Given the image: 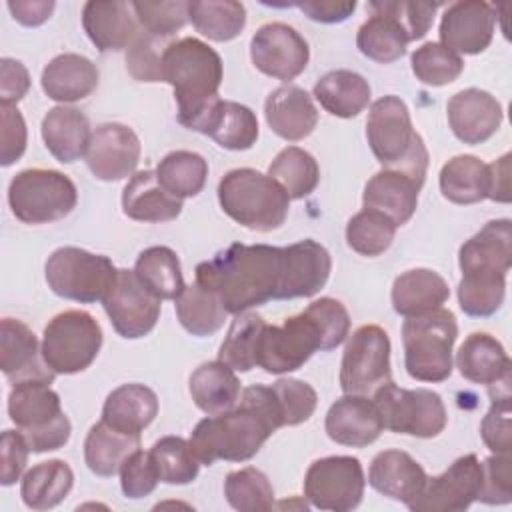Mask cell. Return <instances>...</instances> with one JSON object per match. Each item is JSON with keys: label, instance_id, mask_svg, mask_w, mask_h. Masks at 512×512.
<instances>
[{"label": "cell", "instance_id": "5b68a950", "mask_svg": "<svg viewBox=\"0 0 512 512\" xmlns=\"http://www.w3.org/2000/svg\"><path fill=\"white\" fill-rule=\"evenodd\" d=\"M222 58L198 38L168 42L162 54V82L174 88L178 122L188 124L218 96L222 84Z\"/></svg>", "mask_w": 512, "mask_h": 512}, {"label": "cell", "instance_id": "30bf717a", "mask_svg": "<svg viewBox=\"0 0 512 512\" xmlns=\"http://www.w3.org/2000/svg\"><path fill=\"white\" fill-rule=\"evenodd\" d=\"M78 202L74 182L46 168H28L18 172L8 186V204L12 214L24 224H48L68 216Z\"/></svg>", "mask_w": 512, "mask_h": 512}, {"label": "cell", "instance_id": "ac0fdd59", "mask_svg": "<svg viewBox=\"0 0 512 512\" xmlns=\"http://www.w3.org/2000/svg\"><path fill=\"white\" fill-rule=\"evenodd\" d=\"M250 58L256 70L276 80H294L310 60L308 42L284 22L260 26L250 40Z\"/></svg>", "mask_w": 512, "mask_h": 512}, {"label": "cell", "instance_id": "cb8c5ba5", "mask_svg": "<svg viewBox=\"0 0 512 512\" xmlns=\"http://www.w3.org/2000/svg\"><path fill=\"white\" fill-rule=\"evenodd\" d=\"M324 428L330 440L350 448H364L384 430L378 406L362 394H344L326 412Z\"/></svg>", "mask_w": 512, "mask_h": 512}, {"label": "cell", "instance_id": "4dcf8cb0", "mask_svg": "<svg viewBox=\"0 0 512 512\" xmlns=\"http://www.w3.org/2000/svg\"><path fill=\"white\" fill-rule=\"evenodd\" d=\"M122 210L138 222H170L180 216L182 200L162 188L156 170H140L122 190Z\"/></svg>", "mask_w": 512, "mask_h": 512}, {"label": "cell", "instance_id": "f546056e", "mask_svg": "<svg viewBox=\"0 0 512 512\" xmlns=\"http://www.w3.org/2000/svg\"><path fill=\"white\" fill-rule=\"evenodd\" d=\"M40 84L44 94L54 102H78L96 90L98 68L82 54L64 52L44 66Z\"/></svg>", "mask_w": 512, "mask_h": 512}, {"label": "cell", "instance_id": "94428289", "mask_svg": "<svg viewBox=\"0 0 512 512\" xmlns=\"http://www.w3.org/2000/svg\"><path fill=\"white\" fill-rule=\"evenodd\" d=\"M2 118V146H0V164H14L26 150V122L16 106H0Z\"/></svg>", "mask_w": 512, "mask_h": 512}, {"label": "cell", "instance_id": "03108f58", "mask_svg": "<svg viewBox=\"0 0 512 512\" xmlns=\"http://www.w3.org/2000/svg\"><path fill=\"white\" fill-rule=\"evenodd\" d=\"M6 6L22 26H40L50 18L56 4L52 0H10Z\"/></svg>", "mask_w": 512, "mask_h": 512}, {"label": "cell", "instance_id": "7bdbcfd3", "mask_svg": "<svg viewBox=\"0 0 512 512\" xmlns=\"http://www.w3.org/2000/svg\"><path fill=\"white\" fill-rule=\"evenodd\" d=\"M188 20L208 40H234L246 26V8L234 0H196L188 2Z\"/></svg>", "mask_w": 512, "mask_h": 512}, {"label": "cell", "instance_id": "52a82bcc", "mask_svg": "<svg viewBox=\"0 0 512 512\" xmlns=\"http://www.w3.org/2000/svg\"><path fill=\"white\" fill-rule=\"evenodd\" d=\"M222 210L240 226L256 232L280 228L288 216L290 198L268 174L254 168H234L218 184Z\"/></svg>", "mask_w": 512, "mask_h": 512}, {"label": "cell", "instance_id": "6da1fadb", "mask_svg": "<svg viewBox=\"0 0 512 512\" xmlns=\"http://www.w3.org/2000/svg\"><path fill=\"white\" fill-rule=\"evenodd\" d=\"M278 428L284 424L272 386L254 384L242 390L238 406L200 420L188 442L200 464L244 462L256 456Z\"/></svg>", "mask_w": 512, "mask_h": 512}, {"label": "cell", "instance_id": "e7e4bbea", "mask_svg": "<svg viewBox=\"0 0 512 512\" xmlns=\"http://www.w3.org/2000/svg\"><path fill=\"white\" fill-rule=\"evenodd\" d=\"M298 6L310 20L322 22V24H336L344 22L352 12L356 10V2H336V0H306V2H296Z\"/></svg>", "mask_w": 512, "mask_h": 512}, {"label": "cell", "instance_id": "91938a15", "mask_svg": "<svg viewBox=\"0 0 512 512\" xmlns=\"http://www.w3.org/2000/svg\"><path fill=\"white\" fill-rule=\"evenodd\" d=\"M510 454H494L482 462V488L478 500L484 504H508L512 500Z\"/></svg>", "mask_w": 512, "mask_h": 512}, {"label": "cell", "instance_id": "680465c9", "mask_svg": "<svg viewBox=\"0 0 512 512\" xmlns=\"http://www.w3.org/2000/svg\"><path fill=\"white\" fill-rule=\"evenodd\" d=\"M374 4L400 22L410 42L426 36V32L432 26L436 10L440 8L438 2H406V0H382Z\"/></svg>", "mask_w": 512, "mask_h": 512}, {"label": "cell", "instance_id": "1f68e13d", "mask_svg": "<svg viewBox=\"0 0 512 512\" xmlns=\"http://www.w3.org/2000/svg\"><path fill=\"white\" fill-rule=\"evenodd\" d=\"M42 140L48 152L62 164L86 156L92 130L84 112L72 106H56L42 118Z\"/></svg>", "mask_w": 512, "mask_h": 512}, {"label": "cell", "instance_id": "d6a6232c", "mask_svg": "<svg viewBox=\"0 0 512 512\" xmlns=\"http://www.w3.org/2000/svg\"><path fill=\"white\" fill-rule=\"evenodd\" d=\"M448 282L434 270L414 268L402 272L392 284V306L404 318L424 316L448 300Z\"/></svg>", "mask_w": 512, "mask_h": 512}, {"label": "cell", "instance_id": "484cf974", "mask_svg": "<svg viewBox=\"0 0 512 512\" xmlns=\"http://www.w3.org/2000/svg\"><path fill=\"white\" fill-rule=\"evenodd\" d=\"M82 26L100 52H118L130 46L138 34L132 2L90 0L82 8Z\"/></svg>", "mask_w": 512, "mask_h": 512}, {"label": "cell", "instance_id": "d590c367", "mask_svg": "<svg viewBox=\"0 0 512 512\" xmlns=\"http://www.w3.org/2000/svg\"><path fill=\"white\" fill-rule=\"evenodd\" d=\"M194 404L208 416L232 410L240 400V380L234 370L220 362H204L192 374L188 382Z\"/></svg>", "mask_w": 512, "mask_h": 512}, {"label": "cell", "instance_id": "836d02e7", "mask_svg": "<svg viewBox=\"0 0 512 512\" xmlns=\"http://www.w3.org/2000/svg\"><path fill=\"white\" fill-rule=\"evenodd\" d=\"M456 368L468 382L492 386L510 378L512 362L504 346L486 332L470 334L456 352Z\"/></svg>", "mask_w": 512, "mask_h": 512}, {"label": "cell", "instance_id": "003e7915", "mask_svg": "<svg viewBox=\"0 0 512 512\" xmlns=\"http://www.w3.org/2000/svg\"><path fill=\"white\" fill-rule=\"evenodd\" d=\"M488 174H490V188L486 198L508 204L510 202V154H504L502 158L488 164Z\"/></svg>", "mask_w": 512, "mask_h": 512}, {"label": "cell", "instance_id": "9a60e30c", "mask_svg": "<svg viewBox=\"0 0 512 512\" xmlns=\"http://www.w3.org/2000/svg\"><path fill=\"white\" fill-rule=\"evenodd\" d=\"M364 486V470L354 456L314 460L304 476V496L318 510H354L362 502Z\"/></svg>", "mask_w": 512, "mask_h": 512}, {"label": "cell", "instance_id": "ee69618b", "mask_svg": "<svg viewBox=\"0 0 512 512\" xmlns=\"http://www.w3.org/2000/svg\"><path fill=\"white\" fill-rule=\"evenodd\" d=\"M176 316L186 332L202 338L224 326L228 310L214 292L194 282L176 298Z\"/></svg>", "mask_w": 512, "mask_h": 512}, {"label": "cell", "instance_id": "7402d4cb", "mask_svg": "<svg viewBox=\"0 0 512 512\" xmlns=\"http://www.w3.org/2000/svg\"><path fill=\"white\" fill-rule=\"evenodd\" d=\"M0 368L12 386L28 380L52 384L56 376L42 358L36 334L16 318H4L0 324Z\"/></svg>", "mask_w": 512, "mask_h": 512}, {"label": "cell", "instance_id": "9c48e42d", "mask_svg": "<svg viewBox=\"0 0 512 512\" xmlns=\"http://www.w3.org/2000/svg\"><path fill=\"white\" fill-rule=\"evenodd\" d=\"M8 416L26 438L30 452H50L70 440V420L62 412L60 396L48 382L14 384L8 394Z\"/></svg>", "mask_w": 512, "mask_h": 512}, {"label": "cell", "instance_id": "6125c7cd", "mask_svg": "<svg viewBox=\"0 0 512 512\" xmlns=\"http://www.w3.org/2000/svg\"><path fill=\"white\" fill-rule=\"evenodd\" d=\"M0 446V482L2 486H10L22 476L28 462L30 446L20 430H4Z\"/></svg>", "mask_w": 512, "mask_h": 512}, {"label": "cell", "instance_id": "6f0895ef", "mask_svg": "<svg viewBox=\"0 0 512 512\" xmlns=\"http://www.w3.org/2000/svg\"><path fill=\"white\" fill-rule=\"evenodd\" d=\"M158 482V470L150 452L138 448L124 460L120 468V486L126 498H144L154 492Z\"/></svg>", "mask_w": 512, "mask_h": 512}, {"label": "cell", "instance_id": "277c9868", "mask_svg": "<svg viewBox=\"0 0 512 512\" xmlns=\"http://www.w3.org/2000/svg\"><path fill=\"white\" fill-rule=\"evenodd\" d=\"M458 264L462 312L474 318L496 314L504 304L506 274L512 264V222L508 218L490 220L460 246Z\"/></svg>", "mask_w": 512, "mask_h": 512}, {"label": "cell", "instance_id": "603a6c76", "mask_svg": "<svg viewBox=\"0 0 512 512\" xmlns=\"http://www.w3.org/2000/svg\"><path fill=\"white\" fill-rule=\"evenodd\" d=\"M188 130L210 136L226 150H248L258 140L256 114L244 104L218 96L188 124Z\"/></svg>", "mask_w": 512, "mask_h": 512}, {"label": "cell", "instance_id": "f6af8a7d", "mask_svg": "<svg viewBox=\"0 0 512 512\" xmlns=\"http://www.w3.org/2000/svg\"><path fill=\"white\" fill-rule=\"evenodd\" d=\"M208 162L190 150H174L156 166V178L166 192L184 200L198 196L206 184Z\"/></svg>", "mask_w": 512, "mask_h": 512}, {"label": "cell", "instance_id": "9f6ffc18", "mask_svg": "<svg viewBox=\"0 0 512 512\" xmlns=\"http://www.w3.org/2000/svg\"><path fill=\"white\" fill-rule=\"evenodd\" d=\"M492 404L480 424L484 444L494 454H510L512 432H510V390L490 392Z\"/></svg>", "mask_w": 512, "mask_h": 512}, {"label": "cell", "instance_id": "d6986e66", "mask_svg": "<svg viewBox=\"0 0 512 512\" xmlns=\"http://www.w3.org/2000/svg\"><path fill=\"white\" fill-rule=\"evenodd\" d=\"M84 158L94 178L118 182L134 174L140 160V140L132 128L106 122L92 130Z\"/></svg>", "mask_w": 512, "mask_h": 512}, {"label": "cell", "instance_id": "be15d7a7", "mask_svg": "<svg viewBox=\"0 0 512 512\" xmlns=\"http://www.w3.org/2000/svg\"><path fill=\"white\" fill-rule=\"evenodd\" d=\"M30 88L26 66L14 58L0 60V100L2 106H16Z\"/></svg>", "mask_w": 512, "mask_h": 512}, {"label": "cell", "instance_id": "d4e9b609", "mask_svg": "<svg viewBox=\"0 0 512 512\" xmlns=\"http://www.w3.org/2000/svg\"><path fill=\"white\" fill-rule=\"evenodd\" d=\"M448 124L464 144H482L502 124V104L486 90L466 88L454 94L446 106Z\"/></svg>", "mask_w": 512, "mask_h": 512}, {"label": "cell", "instance_id": "60d3db41", "mask_svg": "<svg viewBox=\"0 0 512 512\" xmlns=\"http://www.w3.org/2000/svg\"><path fill=\"white\" fill-rule=\"evenodd\" d=\"M140 284L160 300H176L186 284L176 252L168 246H150L142 250L134 264Z\"/></svg>", "mask_w": 512, "mask_h": 512}, {"label": "cell", "instance_id": "7c38bea8", "mask_svg": "<svg viewBox=\"0 0 512 512\" xmlns=\"http://www.w3.org/2000/svg\"><path fill=\"white\" fill-rule=\"evenodd\" d=\"M102 346V328L84 310L56 314L44 328L42 358L56 374L86 370Z\"/></svg>", "mask_w": 512, "mask_h": 512}, {"label": "cell", "instance_id": "4fadbf2b", "mask_svg": "<svg viewBox=\"0 0 512 512\" xmlns=\"http://www.w3.org/2000/svg\"><path fill=\"white\" fill-rule=\"evenodd\" d=\"M372 400L378 406L384 428L390 432L434 438L446 428V406L440 394L428 388L406 390L388 380L374 390Z\"/></svg>", "mask_w": 512, "mask_h": 512}, {"label": "cell", "instance_id": "e0dca14e", "mask_svg": "<svg viewBox=\"0 0 512 512\" xmlns=\"http://www.w3.org/2000/svg\"><path fill=\"white\" fill-rule=\"evenodd\" d=\"M482 464L476 454L454 460L446 472L426 478L422 492L406 504L412 512H460L478 500Z\"/></svg>", "mask_w": 512, "mask_h": 512}, {"label": "cell", "instance_id": "8fae6325", "mask_svg": "<svg viewBox=\"0 0 512 512\" xmlns=\"http://www.w3.org/2000/svg\"><path fill=\"white\" fill-rule=\"evenodd\" d=\"M118 268L102 254L78 246H62L46 260L48 288L66 300L92 304L102 302L116 280Z\"/></svg>", "mask_w": 512, "mask_h": 512}, {"label": "cell", "instance_id": "ffe728a7", "mask_svg": "<svg viewBox=\"0 0 512 512\" xmlns=\"http://www.w3.org/2000/svg\"><path fill=\"white\" fill-rule=\"evenodd\" d=\"M496 8L488 2L466 0L446 8L440 20V44L454 54H480L494 36Z\"/></svg>", "mask_w": 512, "mask_h": 512}, {"label": "cell", "instance_id": "f5cc1de1", "mask_svg": "<svg viewBox=\"0 0 512 512\" xmlns=\"http://www.w3.org/2000/svg\"><path fill=\"white\" fill-rule=\"evenodd\" d=\"M136 20L140 28L156 38L174 36L188 22V2L172 0V2H132Z\"/></svg>", "mask_w": 512, "mask_h": 512}, {"label": "cell", "instance_id": "3957f363", "mask_svg": "<svg viewBox=\"0 0 512 512\" xmlns=\"http://www.w3.org/2000/svg\"><path fill=\"white\" fill-rule=\"evenodd\" d=\"M350 330V316L336 298H320L280 326L266 324L258 346V366L268 374H288L302 368L310 356L340 346Z\"/></svg>", "mask_w": 512, "mask_h": 512}, {"label": "cell", "instance_id": "bcb514c9", "mask_svg": "<svg viewBox=\"0 0 512 512\" xmlns=\"http://www.w3.org/2000/svg\"><path fill=\"white\" fill-rule=\"evenodd\" d=\"M266 322L256 312H242L230 324L220 346L218 360L236 372H248L258 366V346Z\"/></svg>", "mask_w": 512, "mask_h": 512}, {"label": "cell", "instance_id": "681fc988", "mask_svg": "<svg viewBox=\"0 0 512 512\" xmlns=\"http://www.w3.org/2000/svg\"><path fill=\"white\" fill-rule=\"evenodd\" d=\"M224 496L240 512H264L274 506V488L266 474L254 466L230 472L224 480Z\"/></svg>", "mask_w": 512, "mask_h": 512}, {"label": "cell", "instance_id": "8992f818", "mask_svg": "<svg viewBox=\"0 0 512 512\" xmlns=\"http://www.w3.org/2000/svg\"><path fill=\"white\" fill-rule=\"evenodd\" d=\"M366 138L372 154L384 168L402 170L424 184L428 150L412 126L404 100L392 94L378 98L368 112Z\"/></svg>", "mask_w": 512, "mask_h": 512}, {"label": "cell", "instance_id": "db71d44e", "mask_svg": "<svg viewBox=\"0 0 512 512\" xmlns=\"http://www.w3.org/2000/svg\"><path fill=\"white\" fill-rule=\"evenodd\" d=\"M272 390L276 394L284 426H298L314 414L318 396L308 382L296 378H280L272 384Z\"/></svg>", "mask_w": 512, "mask_h": 512}, {"label": "cell", "instance_id": "f1b7e54d", "mask_svg": "<svg viewBox=\"0 0 512 512\" xmlns=\"http://www.w3.org/2000/svg\"><path fill=\"white\" fill-rule=\"evenodd\" d=\"M424 468L404 450H382L372 458L368 484L386 498L410 504L426 484Z\"/></svg>", "mask_w": 512, "mask_h": 512}, {"label": "cell", "instance_id": "ba28073f", "mask_svg": "<svg viewBox=\"0 0 512 512\" xmlns=\"http://www.w3.org/2000/svg\"><path fill=\"white\" fill-rule=\"evenodd\" d=\"M458 338L456 316L438 308L402 324L404 366L418 382H444L452 374V346Z\"/></svg>", "mask_w": 512, "mask_h": 512}, {"label": "cell", "instance_id": "7dc6e473", "mask_svg": "<svg viewBox=\"0 0 512 512\" xmlns=\"http://www.w3.org/2000/svg\"><path fill=\"white\" fill-rule=\"evenodd\" d=\"M268 176L284 188L290 200H302L318 186L320 168L310 152L298 146H288L276 154L268 166Z\"/></svg>", "mask_w": 512, "mask_h": 512}, {"label": "cell", "instance_id": "44dd1931", "mask_svg": "<svg viewBox=\"0 0 512 512\" xmlns=\"http://www.w3.org/2000/svg\"><path fill=\"white\" fill-rule=\"evenodd\" d=\"M332 260L316 240H300L282 248V276L276 300L310 298L328 282Z\"/></svg>", "mask_w": 512, "mask_h": 512}, {"label": "cell", "instance_id": "11a10c76", "mask_svg": "<svg viewBox=\"0 0 512 512\" xmlns=\"http://www.w3.org/2000/svg\"><path fill=\"white\" fill-rule=\"evenodd\" d=\"M162 38H156L142 28L126 48V68L138 82H162Z\"/></svg>", "mask_w": 512, "mask_h": 512}, {"label": "cell", "instance_id": "ab89813d", "mask_svg": "<svg viewBox=\"0 0 512 512\" xmlns=\"http://www.w3.org/2000/svg\"><path fill=\"white\" fill-rule=\"evenodd\" d=\"M440 192L454 204H476L488 196V164L472 154L450 158L440 170Z\"/></svg>", "mask_w": 512, "mask_h": 512}, {"label": "cell", "instance_id": "83f0119b", "mask_svg": "<svg viewBox=\"0 0 512 512\" xmlns=\"http://www.w3.org/2000/svg\"><path fill=\"white\" fill-rule=\"evenodd\" d=\"M422 184L402 170L384 168L376 172L364 186V208L386 214L396 226L406 224L418 206V192Z\"/></svg>", "mask_w": 512, "mask_h": 512}, {"label": "cell", "instance_id": "e575fe53", "mask_svg": "<svg viewBox=\"0 0 512 512\" xmlns=\"http://www.w3.org/2000/svg\"><path fill=\"white\" fill-rule=\"evenodd\" d=\"M156 414L158 398L144 384H122L114 388L102 406V420L108 426L134 436H140Z\"/></svg>", "mask_w": 512, "mask_h": 512}, {"label": "cell", "instance_id": "f35d334b", "mask_svg": "<svg viewBox=\"0 0 512 512\" xmlns=\"http://www.w3.org/2000/svg\"><path fill=\"white\" fill-rule=\"evenodd\" d=\"M140 448V436L120 432L104 420L96 422L84 440V460L90 472L108 478L120 472L124 460Z\"/></svg>", "mask_w": 512, "mask_h": 512}, {"label": "cell", "instance_id": "2e32d148", "mask_svg": "<svg viewBox=\"0 0 512 512\" xmlns=\"http://www.w3.org/2000/svg\"><path fill=\"white\" fill-rule=\"evenodd\" d=\"M102 306L114 330L128 340L152 332L160 318V298L140 284L134 270L126 268L116 272V280L102 298Z\"/></svg>", "mask_w": 512, "mask_h": 512}, {"label": "cell", "instance_id": "8d00e7d4", "mask_svg": "<svg viewBox=\"0 0 512 512\" xmlns=\"http://www.w3.org/2000/svg\"><path fill=\"white\" fill-rule=\"evenodd\" d=\"M312 92L320 106L338 118H354L370 102L368 80L352 70L326 72L318 78Z\"/></svg>", "mask_w": 512, "mask_h": 512}, {"label": "cell", "instance_id": "b9f144b4", "mask_svg": "<svg viewBox=\"0 0 512 512\" xmlns=\"http://www.w3.org/2000/svg\"><path fill=\"white\" fill-rule=\"evenodd\" d=\"M74 474L64 460H48L32 466L20 484V496L32 510L58 506L72 490Z\"/></svg>", "mask_w": 512, "mask_h": 512}, {"label": "cell", "instance_id": "74e56055", "mask_svg": "<svg viewBox=\"0 0 512 512\" xmlns=\"http://www.w3.org/2000/svg\"><path fill=\"white\" fill-rule=\"evenodd\" d=\"M370 18L358 28L356 46L358 50L380 64H392L406 54L410 42L406 30L388 12L380 10L374 2L368 4Z\"/></svg>", "mask_w": 512, "mask_h": 512}, {"label": "cell", "instance_id": "816d5d0a", "mask_svg": "<svg viewBox=\"0 0 512 512\" xmlns=\"http://www.w3.org/2000/svg\"><path fill=\"white\" fill-rule=\"evenodd\" d=\"M410 64L414 76L426 86H446L464 70L462 58L440 42H426L416 48L410 56Z\"/></svg>", "mask_w": 512, "mask_h": 512}, {"label": "cell", "instance_id": "4316f807", "mask_svg": "<svg viewBox=\"0 0 512 512\" xmlns=\"http://www.w3.org/2000/svg\"><path fill=\"white\" fill-rule=\"evenodd\" d=\"M264 116L270 130L288 142L304 140L318 124V110L310 94L294 84H284L268 94Z\"/></svg>", "mask_w": 512, "mask_h": 512}, {"label": "cell", "instance_id": "c3c4849f", "mask_svg": "<svg viewBox=\"0 0 512 512\" xmlns=\"http://www.w3.org/2000/svg\"><path fill=\"white\" fill-rule=\"evenodd\" d=\"M396 228L398 226L386 214L364 208L348 220L346 242L354 252L362 256H380L392 246Z\"/></svg>", "mask_w": 512, "mask_h": 512}, {"label": "cell", "instance_id": "7a4b0ae2", "mask_svg": "<svg viewBox=\"0 0 512 512\" xmlns=\"http://www.w3.org/2000/svg\"><path fill=\"white\" fill-rule=\"evenodd\" d=\"M282 276V248L268 244H230L196 266V284L214 292L228 314L276 300Z\"/></svg>", "mask_w": 512, "mask_h": 512}, {"label": "cell", "instance_id": "f907efd6", "mask_svg": "<svg viewBox=\"0 0 512 512\" xmlns=\"http://www.w3.org/2000/svg\"><path fill=\"white\" fill-rule=\"evenodd\" d=\"M150 456L156 464L158 478L166 484H190L198 476L200 460L194 456L190 442L180 436H164L154 442Z\"/></svg>", "mask_w": 512, "mask_h": 512}, {"label": "cell", "instance_id": "5bb4252c", "mask_svg": "<svg viewBox=\"0 0 512 512\" xmlns=\"http://www.w3.org/2000/svg\"><path fill=\"white\" fill-rule=\"evenodd\" d=\"M392 380L390 338L376 324H364L346 342L340 364V388L344 394H374Z\"/></svg>", "mask_w": 512, "mask_h": 512}]
</instances>
